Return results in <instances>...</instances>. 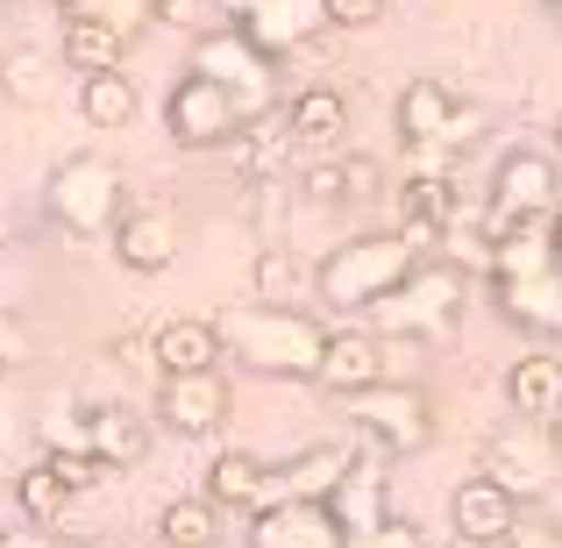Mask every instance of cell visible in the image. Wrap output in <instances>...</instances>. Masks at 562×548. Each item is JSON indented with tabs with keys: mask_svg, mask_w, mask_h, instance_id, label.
Returning <instances> with one entry per match:
<instances>
[{
	"mask_svg": "<svg viewBox=\"0 0 562 548\" xmlns=\"http://www.w3.org/2000/svg\"><path fill=\"white\" fill-rule=\"evenodd\" d=\"M22 357H29V335L14 328V314H0V370H8V364H22Z\"/></svg>",
	"mask_w": 562,
	"mask_h": 548,
	"instance_id": "37",
	"label": "cell"
},
{
	"mask_svg": "<svg viewBox=\"0 0 562 548\" xmlns=\"http://www.w3.org/2000/svg\"><path fill=\"white\" fill-rule=\"evenodd\" d=\"M413 271H420V249H413L398 228H378V235H349V243H335L328 257H321L314 286H321V300L342 306V314H371L384 292H398Z\"/></svg>",
	"mask_w": 562,
	"mask_h": 548,
	"instance_id": "2",
	"label": "cell"
},
{
	"mask_svg": "<svg viewBox=\"0 0 562 548\" xmlns=\"http://www.w3.org/2000/svg\"><path fill=\"white\" fill-rule=\"evenodd\" d=\"M235 29H243L263 57H285V51H300L314 29H328V14H321V0H243V8H235Z\"/></svg>",
	"mask_w": 562,
	"mask_h": 548,
	"instance_id": "16",
	"label": "cell"
},
{
	"mask_svg": "<svg viewBox=\"0 0 562 548\" xmlns=\"http://www.w3.org/2000/svg\"><path fill=\"white\" fill-rule=\"evenodd\" d=\"M463 300H470L463 264L441 257V264H420L398 292H384L363 321H371L378 343H384V335H413V343H420V335H449L456 321H463Z\"/></svg>",
	"mask_w": 562,
	"mask_h": 548,
	"instance_id": "3",
	"label": "cell"
},
{
	"mask_svg": "<svg viewBox=\"0 0 562 548\" xmlns=\"http://www.w3.org/2000/svg\"><path fill=\"white\" fill-rule=\"evenodd\" d=\"M235 413V392L221 370H200V378H165L157 384V421L171 435H214L221 421Z\"/></svg>",
	"mask_w": 562,
	"mask_h": 548,
	"instance_id": "13",
	"label": "cell"
},
{
	"mask_svg": "<svg viewBox=\"0 0 562 548\" xmlns=\"http://www.w3.org/2000/svg\"><path fill=\"white\" fill-rule=\"evenodd\" d=\"M150 14H157V22H171V29H200L206 22V0H150Z\"/></svg>",
	"mask_w": 562,
	"mask_h": 548,
	"instance_id": "36",
	"label": "cell"
},
{
	"mask_svg": "<svg viewBox=\"0 0 562 548\" xmlns=\"http://www.w3.org/2000/svg\"><path fill=\"white\" fill-rule=\"evenodd\" d=\"M506 548H562V535H555V527H520Z\"/></svg>",
	"mask_w": 562,
	"mask_h": 548,
	"instance_id": "38",
	"label": "cell"
},
{
	"mask_svg": "<svg viewBox=\"0 0 562 548\" xmlns=\"http://www.w3.org/2000/svg\"><path fill=\"white\" fill-rule=\"evenodd\" d=\"M122 165L100 150H79L65 157V165L50 171V186H43V206H50V221L65 235H114V221H122Z\"/></svg>",
	"mask_w": 562,
	"mask_h": 548,
	"instance_id": "4",
	"label": "cell"
},
{
	"mask_svg": "<svg viewBox=\"0 0 562 548\" xmlns=\"http://www.w3.org/2000/svg\"><path fill=\"white\" fill-rule=\"evenodd\" d=\"M249 548H349V535L335 527L328 506H263L249 521Z\"/></svg>",
	"mask_w": 562,
	"mask_h": 548,
	"instance_id": "22",
	"label": "cell"
},
{
	"mask_svg": "<svg viewBox=\"0 0 562 548\" xmlns=\"http://www.w3.org/2000/svg\"><path fill=\"white\" fill-rule=\"evenodd\" d=\"M506 406L520 413L527 427L555 421V413H562V357H555V349H527V357L506 370Z\"/></svg>",
	"mask_w": 562,
	"mask_h": 548,
	"instance_id": "23",
	"label": "cell"
},
{
	"mask_svg": "<svg viewBox=\"0 0 562 548\" xmlns=\"http://www.w3.org/2000/svg\"><path fill=\"white\" fill-rule=\"evenodd\" d=\"M357 548H427V535H420L413 521H398V513H392V521H384L378 535H363Z\"/></svg>",
	"mask_w": 562,
	"mask_h": 548,
	"instance_id": "35",
	"label": "cell"
},
{
	"mask_svg": "<svg viewBox=\"0 0 562 548\" xmlns=\"http://www.w3.org/2000/svg\"><path fill=\"white\" fill-rule=\"evenodd\" d=\"M357 456L363 449H349V441H314V449H300L292 463H271V506L278 499H285V506H328Z\"/></svg>",
	"mask_w": 562,
	"mask_h": 548,
	"instance_id": "12",
	"label": "cell"
},
{
	"mask_svg": "<svg viewBox=\"0 0 562 548\" xmlns=\"http://www.w3.org/2000/svg\"><path fill=\"white\" fill-rule=\"evenodd\" d=\"M300 257L292 249H257V271H249V286H257V306H292V292H300Z\"/></svg>",
	"mask_w": 562,
	"mask_h": 548,
	"instance_id": "32",
	"label": "cell"
},
{
	"mask_svg": "<svg viewBox=\"0 0 562 548\" xmlns=\"http://www.w3.org/2000/svg\"><path fill=\"white\" fill-rule=\"evenodd\" d=\"M79 441L100 470H136L143 456H150V421H143L136 406H122V399H114V406H86Z\"/></svg>",
	"mask_w": 562,
	"mask_h": 548,
	"instance_id": "15",
	"label": "cell"
},
{
	"mask_svg": "<svg viewBox=\"0 0 562 548\" xmlns=\"http://www.w3.org/2000/svg\"><path fill=\"white\" fill-rule=\"evenodd\" d=\"M555 449H562V427H555Z\"/></svg>",
	"mask_w": 562,
	"mask_h": 548,
	"instance_id": "42",
	"label": "cell"
},
{
	"mask_svg": "<svg viewBox=\"0 0 562 548\" xmlns=\"http://www.w3.org/2000/svg\"><path fill=\"white\" fill-rule=\"evenodd\" d=\"M186 71H200V79H214L221 93L235 100V114H243V128L249 122H263V114H278V71H271V57L257 51V43L243 36L235 22H221V29H206L200 43H192V65Z\"/></svg>",
	"mask_w": 562,
	"mask_h": 548,
	"instance_id": "5",
	"label": "cell"
},
{
	"mask_svg": "<svg viewBox=\"0 0 562 548\" xmlns=\"http://www.w3.org/2000/svg\"><path fill=\"white\" fill-rule=\"evenodd\" d=\"M384 378H392V370H384V343L371 328H328V349H321V370H314L321 392L357 399V392H371Z\"/></svg>",
	"mask_w": 562,
	"mask_h": 548,
	"instance_id": "14",
	"label": "cell"
},
{
	"mask_svg": "<svg viewBox=\"0 0 562 548\" xmlns=\"http://www.w3.org/2000/svg\"><path fill=\"white\" fill-rule=\"evenodd\" d=\"M0 548H29V535H8V527H0Z\"/></svg>",
	"mask_w": 562,
	"mask_h": 548,
	"instance_id": "40",
	"label": "cell"
},
{
	"mask_svg": "<svg viewBox=\"0 0 562 548\" xmlns=\"http://www.w3.org/2000/svg\"><path fill=\"white\" fill-rule=\"evenodd\" d=\"M221 364H243L257 378H314L321 349H328V328L300 306H221Z\"/></svg>",
	"mask_w": 562,
	"mask_h": 548,
	"instance_id": "1",
	"label": "cell"
},
{
	"mask_svg": "<svg viewBox=\"0 0 562 548\" xmlns=\"http://www.w3.org/2000/svg\"><path fill=\"white\" fill-rule=\"evenodd\" d=\"M14 506H22V521H36V527H43V521H57V513L71 506V484L57 478L50 463H29L22 478H14Z\"/></svg>",
	"mask_w": 562,
	"mask_h": 548,
	"instance_id": "31",
	"label": "cell"
},
{
	"mask_svg": "<svg viewBox=\"0 0 562 548\" xmlns=\"http://www.w3.org/2000/svg\"><path fill=\"white\" fill-rule=\"evenodd\" d=\"M555 150H562V114H555Z\"/></svg>",
	"mask_w": 562,
	"mask_h": 548,
	"instance_id": "41",
	"label": "cell"
},
{
	"mask_svg": "<svg viewBox=\"0 0 562 548\" xmlns=\"http://www.w3.org/2000/svg\"><path fill=\"white\" fill-rule=\"evenodd\" d=\"M562 206V179L549 150H506L492 171V214H484V235L520 228V221H549Z\"/></svg>",
	"mask_w": 562,
	"mask_h": 548,
	"instance_id": "8",
	"label": "cell"
},
{
	"mask_svg": "<svg viewBox=\"0 0 562 548\" xmlns=\"http://www.w3.org/2000/svg\"><path fill=\"white\" fill-rule=\"evenodd\" d=\"M555 463H562L555 427H527V421H513V427H498V435H484V449H477V478L498 484L513 506H527V499L549 492V484H555Z\"/></svg>",
	"mask_w": 562,
	"mask_h": 548,
	"instance_id": "7",
	"label": "cell"
},
{
	"mask_svg": "<svg viewBox=\"0 0 562 548\" xmlns=\"http://www.w3.org/2000/svg\"><path fill=\"white\" fill-rule=\"evenodd\" d=\"M285 128H292V143H314V150L342 143L349 136V100H342V86H328V79L300 86V93L285 100Z\"/></svg>",
	"mask_w": 562,
	"mask_h": 548,
	"instance_id": "26",
	"label": "cell"
},
{
	"mask_svg": "<svg viewBox=\"0 0 562 548\" xmlns=\"http://www.w3.org/2000/svg\"><path fill=\"white\" fill-rule=\"evenodd\" d=\"M470 128H477V108H470L449 79H406V93H398V136H406L413 150L449 157V150L470 143Z\"/></svg>",
	"mask_w": 562,
	"mask_h": 548,
	"instance_id": "9",
	"label": "cell"
},
{
	"mask_svg": "<svg viewBox=\"0 0 562 548\" xmlns=\"http://www.w3.org/2000/svg\"><path fill=\"white\" fill-rule=\"evenodd\" d=\"M0 93H8V108H43L57 93V51H36V43L8 51L0 57Z\"/></svg>",
	"mask_w": 562,
	"mask_h": 548,
	"instance_id": "27",
	"label": "cell"
},
{
	"mask_svg": "<svg viewBox=\"0 0 562 548\" xmlns=\"http://www.w3.org/2000/svg\"><path fill=\"white\" fill-rule=\"evenodd\" d=\"M549 257H555V271H562V206L549 214Z\"/></svg>",
	"mask_w": 562,
	"mask_h": 548,
	"instance_id": "39",
	"label": "cell"
},
{
	"mask_svg": "<svg viewBox=\"0 0 562 548\" xmlns=\"http://www.w3.org/2000/svg\"><path fill=\"white\" fill-rule=\"evenodd\" d=\"M456 221V179L449 171H413L406 186H398V235H406L413 249L427 257V243H441Z\"/></svg>",
	"mask_w": 562,
	"mask_h": 548,
	"instance_id": "20",
	"label": "cell"
},
{
	"mask_svg": "<svg viewBox=\"0 0 562 548\" xmlns=\"http://www.w3.org/2000/svg\"><path fill=\"white\" fill-rule=\"evenodd\" d=\"M157 541L165 548H214L221 541V513L206 506V499H171V506L157 513Z\"/></svg>",
	"mask_w": 562,
	"mask_h": 548,
	"instance_id": "30",
	"label": "cell"
},
{
	"mask_svg": "<svg viewBox=\"0 0 562 548\" xmlns=\"http://www.w3.org/2000/svg\"><path fill=\"white\" fill-rule=\"evenodd\" d=\"M342 413H349V427H357L378 456H413V449L435 441V406H427L420 384L384 378V384H371V392L342 399Z\"/></svg>",
	"mask_w": 562,
	"mask_h": 548,
	"instance_id": "6",
	"label": "cell"
},
{
	"mask_svg": "<svg viewBox=\"0 0 562 548\" xmlns=\"http://www.w3.org/2000/svg\"><path fill=\"white\" fill-rule=\"evenodd\" d=\"M384 8L392 0H321V14H328V29H378Z\"/></svg>",
	"mask_w": 562,
	"mask_h": 548,
	"instance_id": "34",
	"label": "cell"
},
{
	"mask_svg": "<svg viewBox=\"0 0 562 548\" xmlns=\"http://www.w3.org/2000/svg\"><path fill=\"white\" fill-rule=\"evenodd\" d=\"M150 357L165 364V378H200V370H221V328L200 314H179L150 335Z\"/></svg>",
	"mask_w": 562,
	"mask_h": 548,
	"instance_id": "24",
	"label": "cell"
},
{
	"mask_svg": "<svg viewBox=\"0 0 562 548\" xmlns=\"http://www.w3.org/2000/svg\"><path fill=\"white\" fill-rule=\"evenodd\" d=\"M292 157V128H285V108L263 114V122H249L243 136H235V165H243V179H271L278 165Z\"/></svg>",
	"mask_w": 562,
	"mask_h": 548,
	"instance_id": "29",
	"label": "cell"
},
{
	"mask_svg": "<svg viewBox=\"0 0 562 548\" xmlns=\"http://www.w3.org/2000/svg\"><path fill=\"white\" fill-rule=\"evenodd\" d=\"M328 513H335V527L349 535V548H357L363 535H378V527L392 521V506H384V463H378V449H363L357 463H349V478L335 484Z\"/></svg>",
	"mask_w": 562,
	"mask_h": 548,
	"instance_id": "19",
	"label": "cell"
},
{
	"mask_svg": "<svg viewBox=\"0 0 562 548\" xmlns=\"http://www.w3.org/2000/svg\"><path fill=\"white\" fill-rule=\"evenodd\" d=\"M136 79H128V71H100V79H79V114L93 128H128L136 122Z\"/></svg>",
	"mask_w": 562,
	"mask_h": 548,
	"instance_id": "28",
	"label": "cell"
},
{
	"mask_svg": "<svg viewBox=\"0 0 562 548\" xmlns=\"http://www.w3.org/2000/svg\"><path fill=\"white\" fill-rule=\"evenodd\" d=\"M200 499L214 513H249V521H257V513L271 506V463L249 456V449H221L214 463H206V492Z\"/></svg>",
	"mask_w": 562,
	"mask_h": 548,
	"instance_id": "18",
	"label": "cell"
},
{
	"mask_svg": "<svg viewBox=\"0 0 562 548\" xmlns=\"http://www.w3.org/2000/svg\"><path fill=\"white\" fill-rule=\"evenodd\" d=\"M449 521H456V535H463V548H506L520 535V506L484 478H463L449 492Z\"/></svg>",
	"mask_w": 562,
	"mask_h": 548,
	"instance_id": "17",
	"label": "cell"
},
{
	"mask_svg": "<svg viewBox=\"0 0 562 548\" xmlns=\"http://www.w3.org/2000/svg\"><path fill=\"white\" fill-rule=\"evenodd\" d=\"M498 292V314L513 321V328H527V335H562V271H541V278H506V286H492Z\"/></svg>",
	"mask_w": 562,
	"mask_h": 548,
	"instance_id": "25",
	"label": "cell"
},
{
	"mask_svg": "<svg viewBox=\"0 0 562 548\" xmlns=\"http://www.w3.org/2000/svg\"><path fill=\"white\" fill-rule=\"evenodd\" d=\"M165 136L179 143V150H214V143H235L243 136V114H235V100L221 93L214 79H200V71H179L165 93Z\"/></svg>",
	"mask_w": 562,
	"mask_h": 548,
	"instance_id": "10",
	"label": "cell"
},
{
	"mask_svg": "<svg viewBox=\"0 0 562 548\" xmlns=\"http://www.w3.org/2000/svg\"><path fill=\"white\" fill-rule=\"evenodd\" d=\"M122 43H128L122 14H65L57 65H71L79 79H100V71H122Z\"/></svg>",
	"mask_w": 562,
	"mask_h": 548,
	"instance_id": "21",
	"label": "cell"
},
{
	"mask_svg": "<svg viewBox=\"0 0 562 548\" xmlns=\"http://www.w3.org/2000/svg\"><path fill=\"white\" fill-rule=\"evenodd\" d=\"M108 243H114V264H122V271L157 278V271H171V264H179L186 228H179V214H171V206L143 200V206H122V221H114Z\"/></svg>",
	"mask_w": 562,
	"mask_h": 548,
	"instance_id": "11",
	"label": "cell"
},
{
	"mask_svg": "<svg viewBox=\"0 0 562 548\" xmlns=\"http://www.w3.org/2000/svg\"><path fill=\"white\" fill-rule=\"evenodd\" d=\"M43 463H50L57 478L71 484V499H79V492H93V484L108 478V470H100V463H93V456H86V449H50V456H43Z\"/></svg>",
	"mask_w": 562,
	"mask_h": 548,
	"instance_id": "33",
	"label": "cell"
}]
</instances>
